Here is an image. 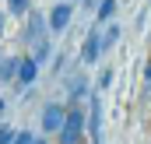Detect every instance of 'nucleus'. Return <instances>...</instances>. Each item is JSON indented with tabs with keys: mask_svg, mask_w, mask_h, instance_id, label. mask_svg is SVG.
<instances>
[{
	"mask_svg": "<svg viewBox=\"0 0 151 144\" xmlns=\"http://www.w3.org/2000/svg\"><path fill=\"white\" fill-rule=\"evenodd\" d=\"M84 134H88V109L74 102V106H67V120L60 127V144H77Z\"/></svg>",
	"mask_w": 151,
	"mask_h": 144,
	"instance_id": "nucleus-1",
	"label": "nucleus"
},
{
	"mask_svg": "<svg viewBox=\"0 0 151 144\" xmlns=\"http://www.w3.org/2000/svg\"><path fill=\"white\" fill-rule=\"evenodd\" d=\"M46 32H49V21H46L42 14H35V11H28V14H25V32H21L25 46H35L39 39H46Z\"/></svg>",
	"mask_w": 151,
	"mask_h": 144,
	"instance_id": "nucleus-2",
	"label": "nucleus"
},
{
	"mask_svg": "<svg viewBox=\"0 0 151 144\" xmlns=\"http://www.w3.org/2000/svg\"><path fill=\"white\" fill-rule=\"evenodd\" d=\"M88 137L91 144H102V99L95 91L88 95Z\"/></svg>",
	"mask_w": 151,
	"mask_h": 144,
	"instance_id": "nucleus-3",
	"label": "nucleus"
},
{
	"mask_svg": "<svg viewBox=\"0 0 151 144\" xmlns=\"http://www.w3.org/2000/svg\"><path fill=\"white\" fill-rule=\"evenodd\" d=\"M39 67H42V63H39L35 56H21V60H18V77H14V84H18L21 91L32 88L39 81Z\"/></svg>",
	"mask_w": 151,
	"mask_h": 144,
	"instance_id": "nucleus-4",
	"label": "nucleus"
},
{
	"mask_svg": "<svg viewBox=\"0 0 151 144\" xmlns=\"http://www.w3.org/2000/svg\"><path fill=\"white\" fill-rule=\"evenodd\" d=\"M63 120H67V106H60V102H49V106L42 109V134H60Z\"/></svg>",
	"mask_w": 151,
	"mask_h": 144,
	"instance_id": "nucleus-5",
	"label": "nucleus"
},
{
	"mask_svg": "<svg viewBox=\"0 0 151 144\" xmlns=\"http://www.w3.org/2000/svg\"><path fill=\"white\" fill-rule=\"evenodd\" d=\"M70 18H74V4L70 0H63V4H53V11H49V32H63L67 25H70Z\"/></svg>",
	"mask_w": 151,
	"mask_h": 144,
	"instance_id": "nucleus-6",
	"label": "nucleus"
},
{
	"mask_svg": "<svg viewBox=\"0 0 151 144\" xmlns=\"http://www.w3.org/2000/svg\"><path fill=\"white\" fill-rule=\"evenodd\" d=\"M102 32H88L84 42H81V63H99V56H102Z\"/></svg>",
	"mask_w": 151,
	"mask_h": 144,
	"instance_id": "nucleus-7",
	"label": "nucleus"
},
{
	"mask_svg": "<svg viewBox=\"0 0 151 144\" xmlns=\"http://www.w3.org/2000/svg\"><path fill=\"white\" fill-rule=\"evenodd\" d=\"M67 88H70V106L91 95V91H88V77H84V74H67Z\"/></svg>",
	"mask_w": 151,
	"mask_h": 144,
	"instance_id": "nucleus-8",
	"label": "nucleus"
},
{
	"mask_svg": "<svg viewBox=\"0 0 151 144\" xmlns=\"http://www.w3.org/2000/svg\"><path fill=\"white\" fill-rule=\"evenodd\" d=\"M14 77H18V60H0V81L14 84Z\"/></svg>",
	"mask_w": 151,
	"mask_h": 144,
	"instance_id": "nucleus-9",
	"label": "nucleus"
},
{
	"mask_svg": "<svg viewBox=\"0 0 151 144\" xmlns=\"http://www.w3.org/2000/svg\"><path fill=\"white\" fill-rule=\"evenodd\" d=\"M113 14H116V0H99L95 21H113Z\"/></svg>",
	"mask_w": 151,
	"mask_h": 144,
	"instance_id": "nucleus-10",
	"label": "nucleus"
},
{
	"mask_svg": "<svg viewBox=\"0 0 151 144\" xmlns=\"http://www.w3.org/2000/svg\"><path fill=\"white\" fill-rule=\"evenodd\" d=\"M7 11H11L14 18H25V14L32 11V0H7Z\"/></svg>",
	"mask_w": 151,
	"mask_h": 144,
	"instance_id": "nucleus-11",
	"label": "nucleus"
},
{
	"mask_svg": "<svg viewBox=\"0 0 151 144\" xmlns=\"http://www.w3.org/2000/svg\"><path fill=\"white\" fill-rule=\"evenodd\" d=\"M116 42H119V25H109V28L102 32V46H106V49H113Z\"/></svg>",
	"mask_w": 151,
	"mask_h": 144,
	"instance_id": "nucleus-12",
	"label": "nucleus"
},
{
	"mask_svg": "<svg viewBox=\"0 0 151 144\" xmlns=\"http://www.w3.org/2000/svg\"><path fill=\"white\" fill-rule=\"evenodd\" d=\"M49 53H53V46H49L46 39H39V42H35V53H32V56H35L39 63H42V60H49Z\"/></svg>",
	"mask_w": 151,
	"mask_h": 144,
	"instance_id": "nucleus-13",
	"label": "nucleus"
},
{
	"mask_svg": "<svg viewBox=\"0 0 151 144\" xmlns=\"http://www.w3.org/2000/svg\"><path fill=\"white\" fill-rule=\"evenodd\" d=\"M113 67H102V74H99V88H109V84H113Z\"/></svg>",
	"mask_w": 151,
	"mask_h": 144,
	"instance_id": "nucleus-14",
	"label": "nucleus"
},
{
	"mask_svg": "<svg viewBox=\"0 0 151 144\" xmlns=\"http://www.w3.org/2000/svg\"><path fill=\"white\" fill-rule=\"evenodd\" d=\"M32 141H35V137H32L28 130H21V134L14 130V141H11V144H32Z\"/></svg>",
	"mask_w": 151,
	"mask_h": 144,
	"instance_id": "nucleus-15",
	"label": "nucleus"
},
{
	"mask_svg": "<svg viewBox=\"0 0 151 144\" xmlns=\"http://www.w3.org/2000/svg\"><path fill=\"white\" fill-rule=\"evenodd\" d=\"M144 99H151V60H148V67H144Z\"/></svg>",
	"mask_w": 151,
	"mask_h": 144,
	"instance_id": "nucleus-16",
	"label": "nucleus"
},
{
	"mask_svg": "<svg viewBox=\"0 0 151 144\" xmlns=\"http://www.w3.org/2000/svg\"><path fill=\"white\" fill-rule=\"evenodd\" d=\"M14 141V130H11V127H4V123H0V144H11Z\"/></svg>",
	"mask_w": 151,
	"mask_h": 144,
	"instance_id": "nucleus-17",
	"label": "nucleus"
},
{
	"mask_svg": "<svg viewBox=\"0 0 151 144\" xmlns=\"http://www.w3.org/2000/svg\"><path fill=\"white\" fill-rule=\"evenodd\" d=\"M4 109H7V102H4V99H0V112H4Z\"/></svg>",
	"mask_w": 151,
	"mask_h": 144,
	"instance_id": "nucleus-18",
	"label": "nucleus"
},
{
	"mask_svg": "<svg viewBox=\"0 0 151 144\" xmlns=\"http://www.w3.org/2000/svg\"><path fill=\"white\" fill-rule=\"evenodd\" d=\"M32 144H46V141H42V137H35V141H32Z\"/></svg>",
	"mask_w": 151,
	"mask_h": 144,
	"instance_id": "nucleus-19",
	"label": "nucleus"
},
{
	"mask_svg": "<svg viewBox=\"0 0 151 144\" xmlns=\"http://www.w3.org/2000/svg\"><path fill=\"white\" fill-rule=\"evenodd\" d=\"M0 32H4V14H0Z\"/></svg>",
	"mask_w": 151,
	"mask_h": 144,
	"instance_id": "nucleus-20",
	"label": "nucleus"
},
{
	"mask_svg": "<svg viewBox=\"0 0 151 144\" xmlns=\"http://www.w3.org/2000/svg\"><path fill=\"white\" fill-rule=\"evenodd\" d=\"M70 4H77V0H70Z\"/></svg>",
	"mask_w": 151,
	"mask_h": 144,
	"instance_id": "nucleus-21",
	"label": "nucleus"
}]
</instances>
